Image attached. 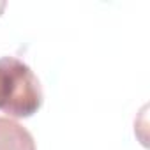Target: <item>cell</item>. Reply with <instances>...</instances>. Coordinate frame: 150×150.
Here are the masks:
<instances>
[{"label":"cell","mask_w":150,"mask_h":150,"mask_svg":"<svg viewBox=\"0 0 150 150\" xmlns=\"http://www.w3.org/2000/svg\"><path fill=\"white\" fill-rule=\"evenodd\" d=\"M42 88L34 71L16 57L0 58V111L7 118H28L42 106Z\"/></svg>","instance_id":"6da1fadb"},{"label":"cell","mask_w":150,"mask_h":150,"mask_svg":"<svg viewBox=\"0 0 150 150\" xmlns=\"http://www.w3.org/2000/svg\"><path fill=\"white\" fill-rule=\"evenodd\" d=\"M0 150H35V141L21 124L0 117Z\"/></svg>","instance_id":"7a4b0ae2"},{"label":"cell","mask_w":150,"mask_h":150,"mask_svg":"<svg viewBox=\"0 0 150 150\" xmlns=\"http://www.w3.org/2000/svg\"><path fill=\"white\" fill-rule=\"evenodd\" d=\"M4 9H6V2H4V0H0V14L4 13Z\"/></svg>","instance_id":"3957f363"}]
</instances>
